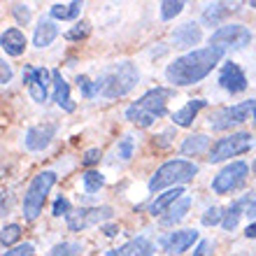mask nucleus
Returning a JSON list of instances; mask_svg holds the SVG:
<instances>
[{
	"label": "nucleus",
	"mask_w": 256,
	"mask_h": 256,
	"mask_svg": "<svg viewBox=\"0 0 256 256\" xmlns=\"http://www.w3.org/2000/svg\"><path fill=\"white\" fill-rule=\"evenodd\" d=\"M250 7H256V0H252V2H250Z\"/></svg>",
	"instance_id": "c03bdc74"
},
{
	"label": "nucleus",
	"mask_w": 256,
	"mask_h": 256,
	"mask_svg": "<svg viewBox=\"0 0 256 256\" xmlns=\"http://www.w3.org/2000/svg\"><path fill=\"white\" fill-rule=\"evenodd\" d=\"M184 10V2L182 0H166V2H161V19H175L177 14Z\"/></svg>",
	"instance_id": "c85d7f7f"
},
{
	"label": "nucleus",
	"mask_w": 256,
	"mask_h": 256,
	"mask_svg": "<svg viewBox=\"0 0 256 256\" xmlns=\"http://www.w3.org/2000/svg\"><path fill=\"white\" fill-rule=\"evenodd\" d=\"M86 35H88V24L82 21V24H77V26L72 28V30H68L66 38L68 40H82V38H86Z\"/></svg>",
	"instance_id": "72a5a7b5"
},
{
	"label": "nucleus",
	"mask_w": 256,
	"mask_h": 256,
	"mask_svg": "<svg viewBox=\"0 0 256 256\" xmlns=\"http://www.w3.org/2000/svg\"><path fill=\"white\" fill-rule=\"evenodd\" d=\"M250 40H252V33L244 26H238V24L222 26L219 30L212 33V38H210V42H212L214 47H222V49H226V47L240 49V47H244Z\"/></svg>",
	"instance_id": "9d476101"
},
{
	"label": "nucleus",
	"mask_w": 256,
	"mask_h": 256,
	"mask_svg": "<svg viewBox=\"0 0 256 256\" xmlns=\"http://www.w3.org/2000/svg\"><path fill=\"white\" fill-rule=\"evenodd\" d=\"M82 250H84V247H82L80 242H58L56 247L49 250L47 256H80Z\"/></svg>",
	"instance_id": "bb28decb"
},
{
	"label": "nucleus",
	"mask_w": 256,
	"mask_h": 256,
	"mask_svg": "<svg viewBox=\"0 0 256 256\" xmlns=\"http://www.w3.org/2000/svg\"><path fill=\"white\" fill-rule=\"evenodd\" d=\"M210 247H212V242H210V240H200V244L196 247L194 256H208L210 254Z\"/></svg>",
	"instance_id": "58836bf2"
},
{
	"label": "nucleus",
	"mask_w": 256,
	"mask_h": 256,
	"mask_svg": "<svg viewBox=\"0 0 256 256\" xmlns=\"http://www.w3.org/2000/svg\"><path fill=\"white\" fill-rule=\"evenodd\" d=\"M56 184V172L52 170H44L40 175H35V180L30 182L26 196H24V216L26 219H38L44 208V200H47L49 191Z\"/></svg>",
	"instance_id": "39448f33"
},
{
	"label": "nucleus",
	"mask_w": 256,
	"mask_h": 256,
	"mask_svg": "<svg viewBox=\"0 0 256 256\" xmlns=\"http://www.w3.org/2000/svg\"><path fill=\"white\" fill-rule=\"evenodd\" d=\"M114 214L112 208H80V210H70V214L66 216L68 228L70 230H84L88 226H96V224H102L105 219Z\"/></svg>",
	"instance_id": "1a4fd4ad"
},
{
	"label": "nucleus",
	"mask_w": 256,
	"mask_h": 256,
	"mask_svg": "<svg viewBox=\"0 0 256 256\" xmlns=\"http://www.w3.org/2000/svg\"><path fill=\"white\" fill-rule=\"evenodd\" d=\"M52 80H54V100L58 108H63L66 112H74V102L70 100V86L68 82L63 80V74L58 70L52 72Z\"/></svg>",
	"instance_id": "a211bd4d"
},
{
	"label": "nucleus",
	"mask_w": 256,
	"mask_h": 256,
	"mask_svg": "<svg viewBox=\"0 0 256 256\" xmlns=\"http://www.w3.org/2000/svg\"><path fill=\"white\" fill-rule=\"evenodd\" d=\"M56 35H58V28H56L54 21H44V19H42L40 24H38V28H35L33 44L38 49H44V47H49V44L56 40Z\"/></svg>",
	"instance_id": "412c9836"
},
{
	"label": "nucleus",
	"mask_w": 256,
	"mask_h": 256,
	"mask_svg": "<svg viewBox=\"0 0 256 256\" xmlns=\"http://www.w3.org/2000/svg\"><path fill=\"white\" fill-rule=\"evenodd\" d=\"M196 240H198V230L186 228V230H175V233L166 236L161 240V244L168 254H182V252L189 250Z\"/></svg>",
	"instance_id": "f8f14e48"
},
{
	"label": "nucleus",
	"mask_w": 256,
	"mask_h": 256,
	"mask_svg": "<svg viewBox=\"0 0 256 256\" xmlns=\"http://www.w3.org/2000/svg\"><path fill=\"white\" fill-rule=\"evenodd\" d=\"M222 214H226V212H222L219 208H210L208 212L202 214V224H205V226H212V224H216V222H224Z\"/></svg>",
	"instance_id": "473e14b6"
},
{
	"label": "nucleus",
	"mask_w": 256,
	"mask_h": 256,
	"mask_svg": "<svg viewBox=\"0 0 256 256\" xmlns=\"http://www.w3.org/2000/svg\"><path fill=\"white\" fill-rule=\"evenodd\" d=\"M254 122H256V108H254Z\"/></svg>",
	"instance_id": "a18cd8bd"
},
{
	"label": "nucleus",
	"mask_w": 256,
	"mask_h": 256,
	"mask_svg": "<svg viewBox=\"0 0 256 256\" xmlns=\"http://www.w3.org/2000/svg\"><path fill=\"white\" fill-rule=\"evenodd\" d=\"M33 252H35V247L30 242H26V244H19V247H14V250H7L2 256H33Z\"/></svg>",
	"instance_id": "f704fd0d"
},
{
	"label": "nucleus",
	"mask_w": 256,
	"mask_h": 256,
	"mask_svg": "<svg viewBox=\"0 0 256 256\" xmlns=\"http://www.w3.org/2000/svg\"><path fill=\"white\" fill-rule=\"evenodd\" d=\"M54 130H56V128L52 126V124H47V126H33V128H28V133H26V147L30 149V152H42V149H44L49 142H52V138H54Z\"/></svg>",
	"instance_id": "2eb2a0df"
},
{
	"label": "nucleus",
	"mask_w": 256,
	"mask_h": 256,
	"mask_svg": "<svg viewBox=\"0 0 256 256\" xmlns=\"http://www.w3.org/2000/svg\"><path fill=\"white\" fill-rule=\"evenodd\" d=\"M12 12H14V16L21 21V24H26L28 19H30V12H28V7L26 5H14L12 7Z\"/></svg>",
	"instance_id": "4c0bfd02"
},
{
	"label": "nucleus",
	"mask_w": 256,
	"mask_h": 256,
	"mask_svg": "<svg viewBox=\"0 0 256 256\" xmlns=\"http://www.w3.org/2000/svg\"><path fill=\"white\" fill-rule=\"evenodd\" d=\"M19 238H21V226L19 224H10V226L2 228V238H0V242H2V247H10V244H14Z\"/></svg>",
	"instance_id": "c756f323"
},
{
	"label": "nucleus",
	"mask_w": 256,
	"mask_h": 256,
	"mask_svg": "<svg viewBox=\"0 0 256 256\" xmlns=\"http://www.w3.org/2000/svg\"><path fill=\"white\" fill-rule=\"evenodd\" d=\"M102 230H105V236H108V238H112V236H116V230H119V228H116V226H105Z\"/></svg>",
	"instance_id": "37998d69"
},
{
	"label": "nucleus",
	"mask_w": 256,
	"mask_h": 256,
	"mask_svg": "<svg viewBox=\"0 0 256 256\" xmlns=\"http://www.w3.org/2000/svg\"><path fill=\"white\" fill-rule=\"evenodd\" d=\"M140 80V72L133 63H116L114 68H108L105 72L98 77L96 88L102 98H122V96L130 94L133 86Z\"/></svg>",
	"instance_id": "7ed1b4c3"
},
{
	"label": "nucleus",
	"mask_w": 256,
	"mask_h": 256,
	"mask_svg": "<svg viewBox=\"0 0 256 256\" xmlns=\"http://www.w3.org/2000/svg\"><path fill=\"white\" fill-rule=\"evenodd\" d=\"M247 216H250V219H256V200L252 202L250 208H247Z\"/></svg>",
	"instance_id": "79ce46f5"
},
{
	"label": "nucleus",
	"mask_w": 256,
	"mask_h": 256,
	"mask_svg": "<svg viewBox=\"0 0 256 256\" xmlns=\"http://www.w3.org/2000/svg\"><path fill=\"white\" fill-rule=\"evenodd\" d=\"M233 12V5L228 2H212V5L205 7V12H202V21L208 24V26H216L224 16H228Z\"/></svg>",
	"instance_id": "4be33fe9"
},
{
	"label": "nucleus",
	"mask_w": 256,
	"mask_h": 256,
	"mask_svg": "<svg viewBox=\"0 0 256 256\" xmlns=\"http://www.w3.org/2000/svg\"><path fill=\"white\" fill-rule=\"evenodd\" d=\"M182 194H184V189H180V186L168 189L166 194H158V196H156V200L149 205V214H152V216H161L163 212H168V210L172 208V202L182 200Z\"/></svg>",
	"instance_id": "f3484780"
},
{
	"label": "nucleus",
	"mask_w": 256,
	"mask_h": 256,
	"mask_svg": "<svg viewBox=\"0 0 256 256\" xmlns=\"http://www.w3.org/2000/svg\"><path fill=\"white\" fill-rule=\"evenodd\" d=\"M252 147V135L250 133H233L228 138H222V140L216 142L212 152H210L208 161L210 163H222L230 156H240L244 152H250Z\"/></svg>",
	"instance_id": "423d86ee"
},
{
	"label": "nucleus",
	"mask_w": 256,
	"mask_h": 256,
	"mask_svg": "<svg viewBox=\"0 0 256 256\" xmlns=\"http://www.w3.org/2000/svg\"><path fill=\"white\" fill-rule=\"evenodd\" d=\"M200 38H202L200 26L194 24V21H186V24H182V26H177L175 30H172V42H175L177 49L194 47V44L200 42Z\"/></svg>",
	"instance_id": "4468645a"
},
{
	"label": "nucleus",
	"mask_w": 256,
	"mask_h": 256,
	"mask_svg": "<svg viewBox=\"0 0 256 256\" xmlns=\"http://www.w3.org/2000/svg\"><path fill=\"white\" fill-rule=\"evenodd\" d=\"M247 202V198L244 200H238V202H233L228 210H226V214H224V222H222V226L226 230H233L238 226V222H240V214H242V205Z\"/></svg>",
	"instance_id": "a878e982"
},
{
	"label": "nucleus",
	"mask_w": 256,
	"mask_h": 256,
	"mask_svg": "<svg viewBox=\"0 0 256 256\" xmlns=\"http://www.w3.org/2000/svg\"><path fill=\"white\" fill-rule=\"evenodd\" d=\"M219 84H222V88L230 91V94H240V91L247 88V77H244V72L236 63H226L222 68V74H219Z\"/></svg>",
	"instance_id": "ddd939ff"
},
{
	"label": "nucleus",
	"mask_w": 256,
	"mask_h": 256,
	"mask_svg": "<svg viewBox=\"0 0 256 256\" xmlns=\"http://www.w3.org/2000/svg\"><path fill=\"white\" fill-rule=\"evenodd\" d=\"M250 175V168H247V163L242 161H236L226 166V168L214 177V182H212V191L219 196L224 194H230V191H236L240 184L244 182V177Z\"/></svg>",
	"instance_id": "6e6552de"
},
{
	"label": "nucleus",
	"mask_w": 256,
	"mask_h": 256,
	"mask_svg": "<svg viewBox=\"0 0 256 256\" xmlns=\"http://www.w3.org/2000/svg\"><path fill=\"white\" fill-rule=\"evenodd\" d=\"M10 80H12V68L7 66V63H0V82L7 84Z\"/></svg>",
	"instance_id": "ea45409f"
},
{
	"label": "nucleus",
	"mask_w": 256,
	"mask_h": 256,
	"mask_svg": "<svg viewBox=\"0 0 256 256\" xmlns=\"http://www.w3.org/2000/svg\"><path fill=\"white\" fill-rule=\"evenodd\" d=\"M154 254V244L147 238H133L126 244H122L119 250L108 252V256H152Z\"/></svg>",
	"instance_id": "dca6fc26"
},
{
	"label": "nucleus",
	"mask_w": 256,
	"mask_h": 256,
	"mask_svg": "<svg viewBox=\"0 0 256 256\" xmlns=\"http://www.w3.org/2000/svg\"><path fill=\"white\" fill-rule=\"evenodd\" d=\"M208 144H210L208 135H191V138H186V140L182 142V154L184 156L202 154V152L208 149Z\"/></svg>",
	"instance_id": "393cba45"
},
{
	"label": "nucleus",
	"mask_w": 256,
	"mask_h": 256,
	"mask_svg": "<svg viewBox=\"0 0 256 256\" xmlns=\"http://www.w3.org/2000/svg\"><path fill=\"white\" fill-rule=\"evenodd\" d=\"M205 105H208V100H202V98L189 100L182 110H177L175 114H172V122H175L177 126H191V124H194V119H196V114H198Z\"/></svg>",
	"instance_id": "aec40b11"
},
{
	"label": "nucleus",
	"mask_w": 256,
	"mask_h": 256,
	"mask_svg": "<svg viewBox=\"0 0 256 256\" xmlns=\"http://www.w3.org/2000/svg\"><path fill=\"white\" fill-rule=\"evenodd\" d=\"M172 98V91L170 88H152L142 96L138 102L128 105L126 108V119L135 126L147 128L158 119V116L166 114V108H168V100Z\"/></svg>",
	"instance_id": "f03ea898"
},
{
	"label": "nucleus",
	"mask_w": 256,
	"mask_h": 256,
	"mask_svg": "<svg viewBox=\"0 0 256 256\" xmlns=\"http://www.w3.org/2000/svg\"><path fill=\"white\" fill-rule=\"evenodd\" d=\"M116 152H119V158L128 161V158L133 156V138H130V135H126V138L119 142V149H116Z\"/></svg>",
	"instance_id": "2f4dec72"
},
{
	"label": "nucleus",
	"mask_w": 256,
	"mask_h": 256,
	"mask_svg": "<svg viewBox=\"0 0 256 256\" xmlns=\"http://www.w3.org/2000/svg\"><path fill=\"white\" fill-rule=\"evenodd\" d=\"M52 214L54 216H63V214H70V202L66 200V198H56L54 208H52Z\"/></svg>",
	"instance_id": "c9c22d12"
},
{
	"label": "nucleus",
	"mask_w": 256,
	"mask_h": 256,
	"mask_svg": "<svg viewBox=\"0 0 256 256\" xmlns=\"http://www.w3.org/2000/svg\"><path fill=\"white\" fill-rule=\"evenodd\" d=\"M102 184H105V177L98 170H88L86 175H84V189H86V194H96Z\"/></svg>",
	"instance_id": "cd10ccee"
},
{
	"label": "nucleus",
	"mask_w": 256,
	"mask_h": 256,
	"mask_svg": "<svg viewBox=\"0 0 256 256\" xmlns=\"http://www.w3.org/2000/svg\"><path fill=\"white\" fill-rule=\"evenodd\" d=\"M256 100H247L240 102V105H233V108H224L219 112L210 116V126L214 130H226V128H233L238 124H242L250 119V112H254Z\"/></svg>",
	"instance_id": "0eeeda50"
},
{
	"label": "nucleus",
	"mask_w": 256,
	"mask_h": 256,
	"mask_svg": "<svg viewBox=\"0 0 256 256\" xmlns=\"http://www.w3.org/2000/svg\"><path fill=\"white\" fill-rule=\"evenodd\" d=\"M254 168H256V163H254Z\"/></svg>",
	"instance_id": "49530a36"
},
{
	"label": "nucleus",
	"mask_w": 256,
	"mask_h": 256,
	"mask_svg": "<svg viewBox=\"0 0 256 256\" xmlns=\"http://www.w3.org/2000/svg\"><path fill=\"white\" fill-rule=\"evenodd\" d=\"M80 12H82V2H80V0L68 2V5H61V2L52 5V16H54V19L72 21V19H77V16H80Z\"/></svg>",
	"instance_id": "5701e85b"
},
{
	"label": "nucleus",
	"mask_w": 256,
	"mask_h": 256,
	"mask_svg": "<svg viewBox=\"0 0 256 256\" xmlns=\"http://www.w3.org/2000/svg\"><path fill=\"white\" fill-rule=\"evenodd\" d=\"M196 175H198V166L196 163L184 161V158L168 161V163H163L161 168L156 170V175L149 180V189L161 191L166 186H177V184L191 182Z\"/></svg>",
	"instance_id": "20e7f679"
},
{
	"label": "nucleus",
	"mask_w": 256,
	"mask_h": 256,
	"mask_svg": "<svg viewBox=\"0 0 256 256\" xmlns=\"http://www.w3.org/2000/svg\"><path fill=\"white\" fill-rule=\"evenodd\" d=\"M222 58H224L222 47L212 44V47L205 49H196V52H189V54L180 56V58L170 63L166 68V77L175 86H191V84H198L200 80H205Z\"/></svg>",
	"instance_id": "f257e3e1"
},
{
	"label": "nucleus",
	"mask_w": 256,
	"mask_h": 256,
	"mask_svg": "<svg viewBox=\"0 0 256 256\" xmlns=\"http://www.w3.org/2000/svg\"><path fill=\"white\" fill-rule=\"evenodd\" d=\"M244 236H247V238H256V222L247 226V230H244Z\"/></svg>",
	"instance_id": "a19ab883"
},
{
	"label": "nucleus",
	"mask_w": 256,
	"mask_h": 256,
	"mask_svg": "<svg viewBox=\"0 0 256 256\" xmlns=\"http://www.w3.org/2000/svg\"><path fill=\"white\" fill-rule=\"evenodd\" d=\"M191 208V198H182V200L177 202V205H172V208L168 210V214H163V226H172V224L182 222L184 216H186V210Z\"/></svg>",
	"instance_id": "b1692460"
},
{
	"label": "nucleus",
	"mask_w": 256,
	"mask_h": 256,
	"mask_svg": "<svg viewBox=\"0 0 256 256\" xmlns=\"http://www.w3.org/2000/svg\"><path fill=\"white\" fill-rule=\"evenodd\" d=\"M77 86H80V91H82V96H84V98H94V96H98L96 82H91L86 74H80V77H77Z\"/></svg>",
	"instance_id": "7c9ffc66"
},
{
	"label": "nucleus",
	"mask_w": 256,
	"mask_h": 256,
	"mask_svg": "<svg viewBox=\"0 0 256 256\" xmlns=\"http://www.w3.org/2000/svg\"><path fill=\"white\" fill-rule=\"evenodd\" d=\"M0 42H2V52L10 56H21L24 49H26V38H24L19 28H7Z\"/></svg>",
	"instance_id": "6ab92c4d"
},
{
	"label": "nucleus",
	"mask_w": 256,
	"mask_h": 256,
	"mask_svg": "<svg viewBox=\"0 0 256 256\" xmlns=\"http://www.w3.org/2000/svg\"><path fill=\"white\" fill-rule=\"evenodd\" d=\"M24 82L28 84V94L35 102L47 100V84H49V70L44 68H33L26 66L24 70Z\"/></svg>",
	"instance_id": "9b49d317"
},
{
	"label": "nucleus",
	"mask_w": 256,
	"mask_h": 256,
	"mask_svg": "<svg viewBox=\"0 0 256 256\" xmlns=\"http://www.w3.org/2000/svg\"><path fill=\"white\" fill-rule=\"evenodd\" d=\"M98 161H100V149H88L86 154H84V158H82L84 166H96Z\"/></svg>",
	"instance_id": "e433bc0d"
}]
</instances>
